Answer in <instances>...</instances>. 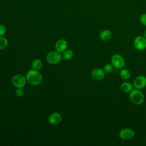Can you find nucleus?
<instances>
[{
    "instance_id": "nucleus-1",
    "label": "nucleus",
    "mask_w": 146,
    "mask_h": 146,
    "mask_svg": "<svg viewBox=\"0 0 146 146\" xmlns=\"http://www.w3.org/2000/svg\"><path fill=\"white\" fill-rule=\"evenodd\" d=\"M27 82L33 86H37L41 83L42 76L38 70H30L28 71L26 76Z\"/></svg>"
},
{
    "instance_id": "nucleus-2",
    "label": "nucleus",
    "mask_w": 146,
    "mask_h": 146,
    "mask_svg": "<svg viewBox=\"0 0 146 146\" xmlns=\"http://www.w3.org/2000/svg\"><path fill=\"white\" fill-rule=\"evenodd\" d=\"M129 98L131 101L135 104L139 105L141 104L144 100L143 94L137 88L132 89L129 93Z\"/></svg>"
},
{
    "instance_id": "nucleus-3",
    "label": "nucleus",
    "mask_w": 146,
    "mask_h": 146,
    "mask_svg": "<svg viewBox=\"0 0 146 146\" xmlns=\"http://www.w3.org/2000/svg\"><path fill=\"white\" fill-rule=\"evenodd\" d=\"M62 60V55L58 51H51L46 55L47 62L51 64H56Z\"/></svg>"
},
{
    "instance_id": "nucleus-4",
    "label": "nucleus",
    "mask_w": 146,
    "mask_h": 146,
    "mask_svg": "<svg viewBox=\"0 0 146 146\" xmlns=\"http://www.w3.org/2000/svg\"><path fill=\"white\" fill-rule=\"evenodd\" d=\"M111 63L117 69H121L125 66L124 58L119 54H115L111 57Z\"/></svg>"
},
{
    "instance_id": "nucleus-5",
    "label": "nucleus",
    "mask_w": 146,
    "mask_h": 146,
    "mask_svg": "<svg viewBox=\"0 0 146 146\" xmlns=\"http://www.w3.org/2000/svg\"><path fill=\"white\" fill-rule=\"evenodd\" d=\"M26 78L25 76L21 74H17L15 75L12 79V83L13 84L17 87H23L26 83Z\"/></svg>"
},
{
    "instance_id": "nucleus-6",
    "label": "nucleus",
    "mask_w": 146,
    "mask_h": 146,
    "mask_svg": "<svg viewBox=\"0 0 146 146\" xmlns=\"http://www.w3.org/2000/svg\"><path fill=\"white\" fill-rule=\"evenodd\" d=\"M135 48L138 50H143L146 48V38L144 36H139L136 37L133 42Z\"/></svg>"
},
{
    "instance_id": "nucleus-7",
    "label": "nucleus",
    "mask_w": 146,
    "mask_h": 146,
    "mask_svg": "<svg viewBox=\"0 0 146 146\" xmlns=\"http://www.w3.org/2000/svg\"><path fill=\"white\" fill-rule=\"evenodd\" d=\"M134 131L131 128L122 129L119 132V137L123 140H130L134 136Z\"/></svg>"
},
{
    "instance_id": "nucleus-8",
    "label": "nucleus",
    "mask_w": 146,
    "mask_h": 146,
    "mask_svg": "<svg viewBox=\"0 0 146 146\" xmlns=\"http://www.w3.org/2000/svg\"><path fill=\"white\" fill-rule=\"evenodd\" d=\"M133 86L137 89H143L146 86V77L143 75L137 76L133 80Z\"/></svg>"
},
{
    "instance_id": "nucleus-9",
    "label": "nucleus",
    "mask_w": 146,
    "mask_h": 146,
    "mask_svg": "<svg viewBox=\"0 0 146 146\" xmlns=\"http://www.w3.org/2000/svg\"><path fill=\"white\" fill-rule=\"evenodd\" d=\"M92 78L96 80H102L105 76V72L103 70L98 68L94 69L91 73Z\"/></svg>"
},
{
    "instance_id": "nucleus-10",
    "label": "nucleus",
    "mask_w": 146,
    "mask_h": 146,
    "mask_svg": "<svg viewBox=\"0 0 146 146\" xmlns=\"http://www.w3.org/2000/svg\"><path fill=\"white\" fill-rule=\"evenodd\" d=\"M67 47V43L64 39H59L58 40L55 44V50L59 52H64Z\"/></svg>"
},
{
    "instance_id": "nucleus-11",
    "label": "nucleus",
    "mask_w": 146,
    "mask_h": 146,
    "mask_svg": "<svg viewBox=\"0 0 146 146\" xmlns=\"http://www.w3.org/2000/svg\"><path fill=\"white\" fill-rule=\"evenodd\" d=\"M62 120V116L60 113L55 112L51 114L48 117V121L52 125H56Z\"/></svg>"
},
{
    "instance_id": "nucleus-12",
    "label": "nucleus",
    "mask_w": 146,
    "mask_h": 146,
    "mask_svg": "<svg viewBox=\"0 0 146 146\" xmlns=\"http://www.w3.org/2000/svg\"><path fill=\"white\" fill-rule=\"evenodd\" d=\"M120 88L123 92H130V91L132 90V85L129 82H124L121 84Z\"/></svg>"
},
{
    "instance_id": "nucleus-13",
    "label": "nucleus",
    "mask_w": 146,
    "mask_h": 146,
    "mask_svg": "<svg viewBox=\"0 0 146 146\" xmlns=\"http://www.w3.org/2000/svg\"><path fill=\"white\" fill-rule=\"evenodd\" d=\"M112 36V33L109 30H104L100 34V38L102 40L106 41L109 40Z\"/></svg>"
},
{
    "instance_id": "nucleus-14",
    "label": "nucleus",
    "mask_w": 146,
    "mask_h": 146,
    "mask_svg": "<svg viewBox=\"0 0 146 146\" xmlns=\"http://www.w3.org/2000/svg\"><path fill=\"white\" fill-rule=\"evenodd\" d=\"M42 65L43 64L42 61L38 59L33 60L31 64L32 68L35 70H39L40 69H41L42 67Z\"/></svg>"
},
{
    "instance_id": "nucleus-15",
    "label": "nucleus",
    "mask_w": 146,
    "mask_h": 146,
    "mask_svg": "<svg viewBox=\"0 0 146 146\" xmlns=\"http://www.w3.org/2000/svg\"><path fill=\"white\" fill-rule=\"evenodd\" d=\"M120 77L123 79H128L130 78L131 76V73L129 72V70H127V69H122L120 70Z\"/></svg>"
},
{
    "instance_id": "nucleus-16",
    "label": "nucleus",
    "mask_w": 146,
    "mask_h": 146,
    "mask_svg": "<svg viewBox=\"0 0 146 146\" xmlns=\"http://www.w3.org/2000/svg\"><path fill=\"white\" fill-rule=\"evenodd\" d=\"M73 56V52L71 50H66L63 52L62 57L64 60H70Z\"/></svg>"
},
{
    "instance_id": "nucleus-17",
    "label": "nucleus",
    "mask_w": 146,
    "mask_h": 146,
    "mask_svg": "<svg viewBox=\"0 0 146 146\" xmlns=\"http://www.w3.org/2000/svg\"><path fill=\"white\" fill-rule=\"evenodd\" d=\"M8 44L7 40L2 36H0V50L5 48Z\"/></svg>"
},
{
    "instance_id": "nucleus-18",
    "label": "nucleus",
    "mask_w": 146,
    "mask_h": 146,
    "mask_svg": "<svg viewBox=\"0 0 146 146\" xmlns=\"http://www.w3.org/2000/svg\"><path fill=\"white\" fill-rule=\"evenodd\" d=\"M113 69V66L112 64H111L107 63V64H106V65L104 66L103 70H104V71L106 73L110 74V73H111V72H112Z\"/></svg>"
},
{
    "instance_id": "nucleus-19",
    "label": "nucleus",
    "mask_w": 146,
    "mask_h": 146,
    "mask_svg": "<svg viewBox=\"0 0 146 146\" xmlns=\"http://www.w3.org/2000/svg\"><path fill=\"white\" fill-rule=\"evenodd\" d=\"M24 90L22 87H19V88H17V89L15 91V94L17 95V96L18 97H21L24 95Z\"/></svg>"
},
{
    "instance_id": "nucleus-20",
    "label": "nucleus",
    "mask_w": 146,
    "mask_h": 146,
    "mask_svg": "<svg viewBox=\"0 0 146 146\" xmlns=\"http://www.w3.org/2000/svg\"><path fill=\"white\" fill-rule=\"evenodd\" d=\"M140 22L144 26H146V13L141 15L140 17Z\"/></svg>"
},
{
    "instance_id": "nucleus-21",
    "label": "nucleus",
    "mask_w": 146,
    "mask_h": 146,
    "mask_svg": "<svg viewBox=\"0 0 146 146\" xmlns=\"http://www.w3.org/2000/svg\"><path fill=\"white\" fill-rule=\"evenodd\" d=\"M6 33V28L4 25L0 24V36H3Z\"/></svg>"
},
{
    "instance_id": "nucleus-22",
    "label": "nucleus",
    "mask_w": 146,
    "mask_h": 146,
    "mask_svg": "<svg viewBox=\"0 0 146 146\" xmlns=\"http://www.w3.org/2000/svg\"><path fill=\"white\" fill-rule=\"evenodd\" d=\"M144 37L146 38V29H145V30L144 31Z\"/></svg>"
}]
</instances>
